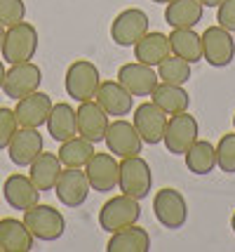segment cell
I'll use <instances>...</instances> for the list:
<instances>
[{"label":"cell","mask_w":235,"mask_h":252,"mask_svg":"<svg viewBox=\"0 0 235 252\" xmlns=\"http://www.w3.org/2000/svg\"><path fill=\"white\" fill-rule=\"evenodd\" d=\"M38 29L31 22H17L7 26L5 43H2V62L7 64H24L31 62L38 52Z\"/></svg>","instance_id":"obj_1"},{"label":"cell","mask_w":235,"mask_h":252,"mask_svg":"<svg viewBox=\"0 0 235 252\" xmlns=\"http://www.w3.org/2000/svg\"><path fill=\"white\" fill-rule=\"evenodd\" d=\"M24 224L31 231L35 241L43 243H54L64 236L66 231V220L64 215L52 205H33V208L24 210Z\"/></svg>","instance_id":"obj_2"},{"label":"cell","mask_w":235,"mask_h":252,"mask_svg":"<svg viewBox=\"0 0 235 252\" xmlns=\"http://www.w3.org/2000/svg\"><path fill=\"white\" fill-rule=\"evenodd\" d=\"M141 220V205L136 198H130L120 193L106 200L99 210V226L106 233H115L120 229H127Z\"/></svg>","instance_id":"obj_3"},{"label":"cell","mask_w":235,"mask_h":252,"mask_svg":"<svg viewBox=\"0 0 235 252\" xmlns=\"http://www.w3.org/2000/svg\"><path fill=\"white\" fill-rule=\"evenodd\" d=\"M153 215L162 224V229L179 231L188 221V203L181 191L172 187L160 189L153 198Z\"/></svg>","instance_id":"obj_4"},{"label":"cell","mask_w":235,"mask_h":252,"mask_svg":"<svg viewBox=\"0 0 235 252\" xmlns=\"http://www.w3.org/2000/svg\"><path fill=\"white\" fill-rule=\"evenodd\" d=\"M153 187V175H151V165L146 163L141 156H130L120 160V177H118V189L125 196L144 200L151 193Z\"/></svg>","instance_id":"obj_5"},{"label":"cell","mask_w":235,"mask_h":252,"mask_svg":"<svg viewBox=\"0 0 235 252\" xmlns=\"http://www.w3.org/2000/svg\"><path fill=\"white\" fill-rule=\"evenodd\" d=\"M101 83L99 68L92 64L90 59H76L73 64L66 68V94L73 101H90L97 94V88Z\"/></svg>","instance_id":"obj_6"},{"label":"cell","mask_w":235,"mask_h":252,"mask_svg":"<svg viewBox=\"0 0 235 252\" xmlns=\"http://www.w3.org/2000/svg\"><path fill=\"white\" fill-rule=\"evenodd\" d=\"M198 132H200V125H198V118L190 116L188 111H181V113H174L167 118V127H165V137H162V144L169 154L174 156H183L190 146L198 139Z\"/></svg>","instance_id":"obj_7"},{"label":"cell","mask_w":235,"mask_h":252,"mask_svg":"<svg viewBox=\"0 0 235 252\" xmlns=\"http://www.w3.org/2000/svg\"><path fill=\"white\" fill-rule=\"evenodd\" d=\"M202 40V59L214 68H226L235 59V40L231 31L216 26H207L200 35Z\"/></svg>","instance_id":"obj_8"},{"label":"cell","mask_w":235,"mask_h":252,"mask_svg":"<svg viewBox=\"0 0 235 252\" xmlns=\"http://www.w3.org/2000/svg\"><path fill=\"white\" fill-rule=\"evenodd\" d=\"M148 14L139 7L123 10L111 24V38L118 47H134L148 33Z\"/></svg>","instance_id":"obj_9"},{"label":"cell","mask_w":235,"mask_h":252,"mask_svg":"<svg viewBox=\"0 0 235 252\" xmlns=\"http://www.w3.org/2000/svg\"><path fill=\"white\" fill-rule=\"evenodd\" d=\"M90 191V182H87V175L82 167H64L54 184V193L59 198V203L71 210L85 205Z\"/></svg>","instance_id":"obj_10"},{"label":"cell","mask_w":235,"mask_h":252,"mask_svg":"<svg viewBox=\"0 0 235 252\" xmlns=\"http://www.w3.org/2000/svg\"><path fill=\"white\" fill-rule=\"evenodd\" d=\"M106 149L111 151L115 158H130V156H139L141 154V137L136 132L134 123H127L125 118H115L108 123V130H106Z\"/></svg>","instance_id":"obj_11"},{"label":"cell","mask_w":235,"mask_h":252,"mask_svg":"<svg viewBox=\"0 0 235 252\" xmlns=\"http://www.w3.org/2000/svg\"><path fill=\"white\" fill-rule=\"evenodd\" d=\"M43 83V71L40 66L33 62H24V64H12L10 71H5V83H2V92L10 99H22L31 94L40 88Z\"/></svg>","instance_id":"obj_12"},{"label":"cell","mask_w":235,"mask_h":252,"mask_svg":"<svg viewBox=\"0 0 235 252\" xmlns=\"http://www.w3.org/2000/svg\"><path fill=\"white\" fill-rule=\"evenodd\" d=\"M85 175L90 182V189L97 193H108L118 189V177H120V163L115 160V156L108 154H97L92 156L87 165H85Z\"/></svg>","instance_id":"obj_13"},{"label":"cell","mask_w":235,"mask_h":252,"mask_svg":"<svg viewBox=\"0 0 235 252\" xmlns=\"http://www.w3.org/2000/svg\"><path fill=\"white\" fill-rule=\"evenodd\" d=\"M43 151H45V139L38 127H17L7 144V156L17 167H28Z\"/></svg>","instance_id":"obj_14"},{"label":"cell","mask_w":235,"mask_h":252,"mask_svg":"<svg viewBox=\"0 0 235 252\" xmlns=\"http://www.w3.org/2000/svg\"><path fill=\"white\" fill-rule=\"evenodd\" d=\"M167 113L156 106L153 101H146L141 106H136L134 111V127L141 137V142L148 144V146H156V144L162 142L165 137V127H167Z\"/></svg>","instance_id":"obj_15"},{"label":"cell","mask_w":235,"mask_h":252,"mask_svg":"<svg viewBox=\"0 0 235 252\" xmlns=\"http://www.w3.org/2000/svg\"><path fill=\"white\" fill-rule=\"evenodd\" d=\"M108 113L101 109L99 104L90 99V101H80V106L76 109V123H78V134L85 137L87 142L99 144L104 142L106 137V130H108Z\"/></svg>","instance_id":"obj_16"},{"label":"cell","mask_w":235,"mask_h":252,"mask_svg":"<svg viewBox=\"0 0 235 252\" xmlns=\"http://www.w3.org/2000/svg\"><path fill=\"white\" fill-rule=\"evenodd\" d=\"M118 83L132 97H151V92L157 88L160 78L153 71V66H146L141 62H132V64H123L118 68Z\"/></svg>","instance_id":"obj_17"},{"label":"cell","mask_w":235,"mask_h":252,"mask_svg":"<svg viewBox=\"0 0 235 252\" xmlns=\"http://www.w3.org/2000/svg\"><path fill=\"white\" fill-rule=\"evenodd\" d=\"M2 196H5V203L10 205L12 210H24L33 208L40 203V189L31 182L28 175H22V172H14L5 179V187H2Z\"/></svg>","instance_id":"obj_18"},{"label":"cell","mask_w":235,"mask_h":252,"mask_svg":"<svg viewBox=\"0 0 235 252\" xmlns=\"http://www.w3.org/2000/svg\"><path fill=\"white\" fill-rule=\"evenodd\" d=\"M50 109H52V99H50V94L35 90L31 94L17 99L14 118L19 123V127H40V125L47 123Z\"/></svg>","instance_id":"obj_19"},{"label":"cell","mask_w":235,"mask_h":252,"mask_svg":"<svg viewBox=\"0 0 235 252\" xmlns=\"http://www.w3.org/2000/svg\"><path fill=\"white\" fill-rule=\"evenodd\" d=\"M94 101H97L108 116H115V118H125L130 111L134 109V97H132L118 80H104V83H99L97 94H94Z\"/></svg>","instance_id":"obj_20"},{"label":"cell","mask_w":235,"mask_h":252,"mask_svg":"<svg viewBox=\"0 0 235 252\" xmlns=\"http://www.w3.org/2000/svg\"><path fill=\"white\" fill-rule=\"evenodd\" d=\"M35 238L26 229L24 220L5 217L0 220V250L2 252H31Z\"/></svg>","instance_id":"obj_21"},{"label":"cell","mask_w":235,"mask_h":252,"mask_svg":"<svg viewBox=\"0 0 235 252\" xmlns=\"http://www.w3.org/2000/svg\"><path fill=\"white\" fill-rule=\"evenodd\" d=\"M47 134L54 139V142H66L71 137L78 134V123H76V109L68 106L66 101H59L52 104L50 116H47Z\"/></svg>","instance_id":"obj_22"},{"label":"cell","mask_w":235,"mask_h":252,"mask_svg":"<svg viewBox=\"0 0 235 252\" xmlns=\"http://www.w3.org/2000/svg\"><path fill=\"white\" fill-rule=\"evenodd\" d=\"M28 167H31L28 177H31V182H33L35 187L40 189V193H43V191H54L56 179H59L61 170H64V165H61V160H59V156L47 154V151H43V154L38 156Z\"/></svg>","instance_id":"obj_23"},{"label":"cell","mask_w":235,"mask_h":252,"mask_svg":"<svg viewBox=\"0 0 235 252\" xmlns=\"http://www.w3.org/2000/svg\"><path fill=\"white\" fill-rule=\"evenodd\" d=\"M169 55H172V47H169V38L165 33L148 31L134 45V59L146 66H157L162 59H167Z\"/></svg>","instance_id":"obj_24"},{"label":"cell","mask_w":235,"mask_h":252,"mask_svg":"<svg viewBox=\"0 0 235 252\" xmlns=\"http://www.w3.org/2000/svg\"><path fill=\"white\" fill-rule=\"evenodd\" d=\"M151 250V236L141 226H127L111 233V241L106 243V252H148Z\"/></svg>","instance_id":"obj_25"},{"label":"cell","mask_w":235,"mask_h":252,"mask_svg":"<svg viewBox=\"0 0 235 252\" xmlns=\"http://www.w3.org/2000/svg\"><path fill=\"white\" fill-rule=\"evenodd\" d=\"M202 7L198 0H172L165 7V22L172 29H193L202 22Z\"/></svg>","instance_id":"obj_26"},{"label":"cell","mask_w":235,"mask_h":252,"mask_svg":"<svg viewBox=\"0 0 235 252\" xmlns=\"http://www.w3.org/2000/svg\"><path fill=\"white\" fill-rule=\"evenodd\" d=\"M151 101L160 106L167 116L188 111L190 94L183 90V85H169V83H157V88L151 92Z\"/></svg>","instance_id":"obj_27"},{"label":"cell","mask_w":235,"mask_h":252,"mask_svg":"<svg viewBox=\"0 0 235 252\" xmlns=\"http://www.w3.org/2000/svg\"><path fill=\"white\" fill-rule=\"evenodd\" d=\"M167 38L172 55L186 59L188 64H198L202 59V40L193 29H172Z\"/></svg>","instance_id":"obj_28"},{"label":"cell","mask_w":235,"mask_h":252,"mask_svg":"<svg viewBox=\"0 0 235 252\" xmlns=\"http://www.w3.org/2000/svg\"><path fill=\"white\" fill-rule=\"evenodd\" d=\"M183 158H186V167L193 175L205 177L216 167V146L207 139H195V144L183 154Z\"/></svg>","instance_id":"obj_29"},{"label":"cell","mask_w":235,"mask_h":252,"mask_svg":"<svg viewBox=\"0 0 235 252\" xmlns=\"http://www.w3.org/2000/svg\"><path fill=\"white\" fill-rule=\"evenodd\" d=\"M56 156H59L64 167H85L87 160L94 156V144L87 142L85 137L76 134L66 142H61V149L56 151Z\"/></svg>","instance_id":"obj_30"},{"label":"cell","mask_w":235,"mask_h":252,"mask_svg":"<svg viewBox=\"0 0 235 252\" xmlns=\"http://www.w3.org/2000/svg\"><path fill=\"white\" fill-rule=\"evenodd\" d=\"M157 78L160 83H169V85H186L190 80V64L177 55H169L157 64Z\"/></svg>","instance_id":"obj_31"},{"label":"cell","mask_w":235,"mask_h":252,"mask_svg":"<svg viewBox=\"0 0 235 252\" xmlns=\"http://www.w3.org/2000/svg\"><path fill=\"white\" fill-rule=\"evenodd\" d=\"M216 167L226 175H235V132H228L216 146Z\"/></svg>","instance_id":"obj_32"},{"label":"cell","mask_w":235,"mask_h":252,"mask_svg":"<svg viewBox=\"0 0 235 252\" xmlns=\"http://www.w3.org/2000/svg\"><path fill=\"white\" fill-rule=\"evenodd\" d=\"M26 19V5L24 0H0V22L5 26H12Z\"/></svg>","instance_id":"obj_33"},{"label":"cell","mask_w":235,"mask_h":252,"mask_svg":"<svg viewBox=\"0 0 235 252\" xmlns=\"http://www.w3.org/2000/svg\"><path fill=\"white\" fill-rule=\"evenodd\" d=\"M17 127H19V123L14 118V111L0 106V151L7 149V144H10L12 134L17 132Z\"/></svg>","instance_id":"obj_34"},{"label":"cell","mask_w":235,"mask_h":252,"mask_svg":"<svg viewBox=\"0 0 235 252\" xmlns=\"http://www.w3.org/2000/svg\"><path fill=\"white\" fill-rule=\"evenodd\" d=\"M216 10H219L216 12V22H219V26L233 33L235 31V0H224Z\"/></svg>","instance_id":"obj_35"},{"label":"cell","mask_w":235,"mask_h":252,"mask_svg":"<svg viewBox=\"0 0 235 252\" xmlns=\"http://www.w3.org/2000/svg\"><path fill=\"white\" fill-rule=\"evenodd\" d=\"M198 2H200L202 7H219L224 0H198Z\"/></svg>","instance_id":"obj_36"},{"label":"cell","mask_w":235,"mask_h":252,"mask_svg":"<svg viewBox=\"0 0 235 252\" xmlns=\"http://www.w3.org/2000/svg\"><path fill=\"white\" fill-rule=\"evenodd\" d=\"M5 33H7V26L0 22V52H2V43H5Z\"/></svg>","instance_id":"obj_37"},{"label":"cell","mask_w":235,"mask_h":252,"mask_svg":"<svg viewBox=\"0 0 235 252\" xmlns=\"http://www.w3.org/2000/svg\"><path fill=\"white\" fill-rule=\"evenodd\" d=\"M2 83H5V62L0 59V90H2Z\"/></svg>","instance_id":"obj_38"},{"label":"cell","mask_w":235,"mask_h":252,"mask_svg":"<svg viewBox=\"0 0 235 252\" xmlns=\"http://www.w3.org/2000/svg\"><path fill=\"white\" fill-rule=\"evenodd\" d=\"M151 2H156V5H162V2H165V5H167V2H172V0H151Z\"/></svg>","instance_id":"obj_39"},{"label":"cell","mask_w":235,"mask_h":252,"mask_svg":"<svg viewBox=\"0 0 235 252\" xmlns=\"http://www.w3.org/2000/svg\"><path fill=\"white\" fill-rule=\"evenodd\" d=\"M231 229H233V233H235V212H233V217H231Z\"/></svg>","instance_id":"obj_40"},{"label":"cell","mask_w":235,"mask_h":252,"mask_svg":"<svg viewBox=\"0 0 235 252\" xmlns=\"http://www.w3.org/2000/svg\"><path fill=\"white\" fill-rule=\"evenodd\" d=\"M233 127H235V113H233Z\"/></svg>","instance_id":"obj_41"},{"label":"cell","mask_w":235,"mask_h":252,"mask_svg":"<svg viewBox=\"0 0 235 252\" xmlns=\"http://www.w3.org/2000/svg\"><path fill=\"white\" fill-rule=\"evenodd\" d=\"M0 252H2V250H0Z\"/></svg>","instance_id":"obj_42"}]
</instances>
